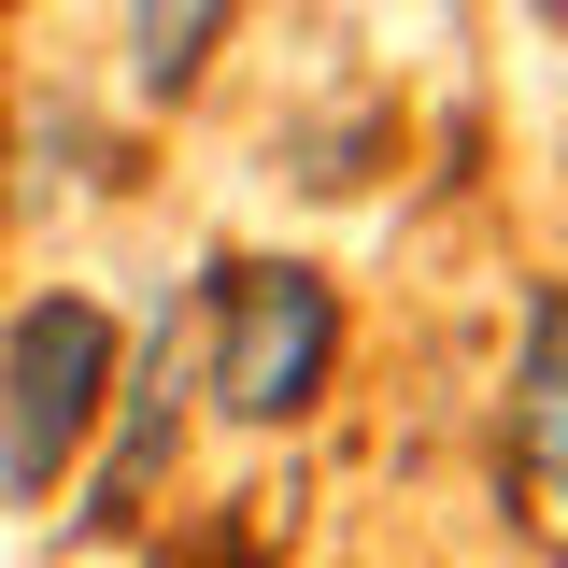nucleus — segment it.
<instances>
[{
	"label": "nucleus",
	"instance_id": "1",
	"mask_svg": "<svg viewBox=\"0 0 568 568\" xmlns=\"http://www.w3.org/2000/svg\"><path fill=\"white\" fill-rule=\"evenodd\" d=\"M327 384H342V284L298 256H227L200 327V398L227 426H298Z\"/></svg>",
	"mask_w": 568,
	"mask_h": 568
},
{
	"label": "nucleus",
	"instance_id": "5",
	"mask_svg": "<svg viewBox=\"0 0 568 568\" xmlns=\"http://www.w3.org/2000/svg\"><path fill=\"white\" fill-rule=\"evenodd\" d=\"M227 14L242 0H129V85L142 100H185L213 71V43H227Z\"/></svg>",
	"mask_w": 568,
	"mask_h": 568
},
{
	"label": "nucleus",
	"instance_id": "2",
	"mask_svg": "<svg viewBox=\"0 0 568 568\" xmlns=\"http://www.w3.org/2000/svg\"><path fill=\"white\" fill-rule=\"evenodd\" d=\"M100 398H114V313L100 298H29L0 327V497L43 511L71 484V455L100 440Z\"/></svg>",
	"mask_w": 568,
	"mask_h": 568
},
{
	"label": "nucleus",
	"instance_id": "3",
	"mask_svg": "<svg viewBox=\"0 0 568 568\" xmlns=\"http://www.w3.org/2000/svg\"><path fill=\"white\" fill-rule=\"evenodd\" d=\"M511 497H526V540H555L568 497V298L526 284V327H511Z\"/></svg>",
	"mask_w": 568,
	"mask_h": 568
},
{
	"label": "nucleus",
	"instance_id": "4",
	"mask_svg": "<svg viewBox=\"0 0 568 568\" xmlns=\"http://www.w3.org/2000/svg\"><path fill=\"white\" fill-rule=\"evenodd\" d=\"M100 426H114V469H100V497H85V540H129L142 497L171 484V455H185V355H171V327H156V355H142V384L100 398Z\"/></svg>",
	"mask_w": 568,
	"mask_h": 568
}]
</instances>
